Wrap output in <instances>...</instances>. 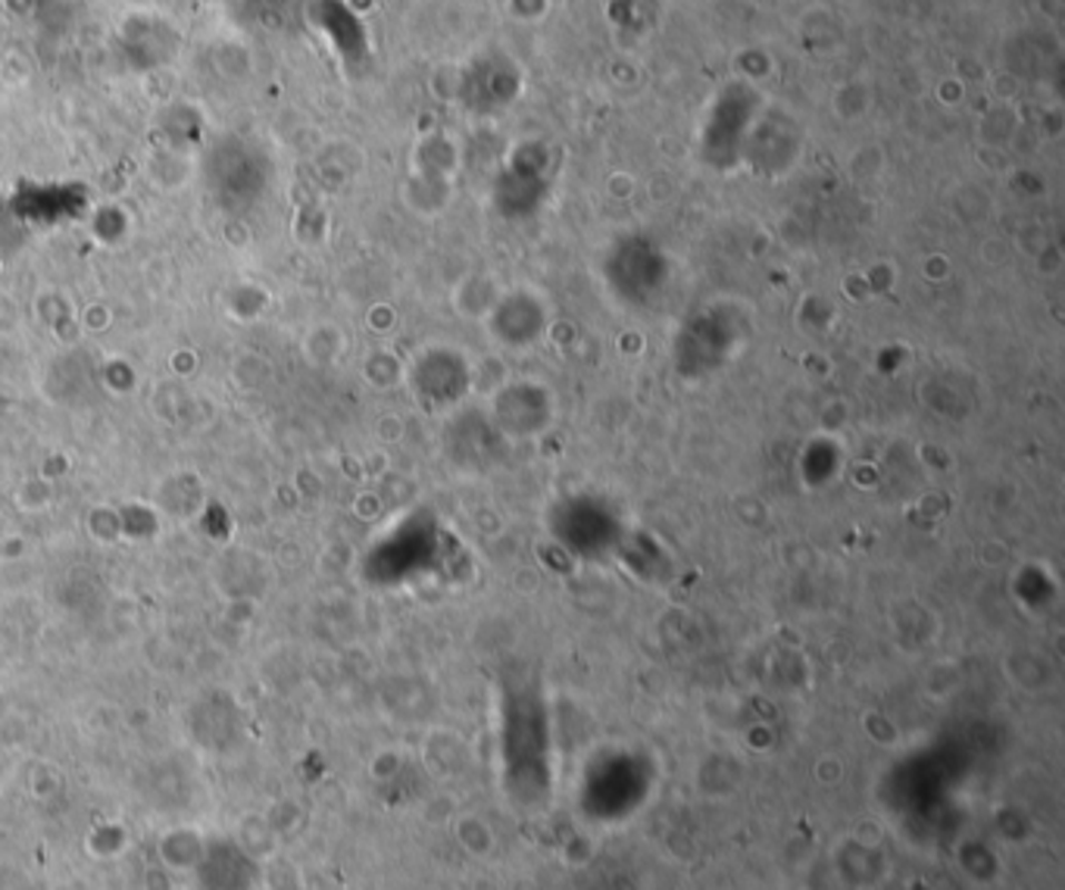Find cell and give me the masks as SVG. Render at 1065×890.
I'll use <instances>...</instances> for the list:
<instances>
[{
  "label": "cell",
  "instance_id": "obj_4",
  "mask_svg": "<svg viewBox=\"0 0 1065 890\" xmlns=\"http://www.w3.org/2000/svg\"><path fill=\"white\" fill-rule=\"evenodd\" d=\"M26 791L32 793L34 800H50L53 793L60 791V775H57V769H50V765H38L29 781H26Z\"/></svg>",
  "mask_w": 1065,
  "mask_h": 890
},
{
  "label": "cell",
  "instance_id": "obj_2",
  "mask_svg": "<svg viewBox=\"0 0 1065 890\" xmlns=\"http://www.w3.org/2000/svg\"><path fill=\"white\" fill-rule=\"evenodd\" d=\"M238 847L247 859L269 862L282 850V838L266 822V815H244L241 825H238Z\"/></svg>",
  "mask_w": 1065,
  "mask_h": 890
},
{
  "label": "cell",
  "instance_id": "obj_3",
  "mask_svg": "<svg viewBox=\"0 0 1065 890\" xmlns=\"http://www.w3.org/2000/svg\"><path fill=\"white\" fill-rule=\"evenodd\" d=\"M263 815H266V822L273 825V831L282 838V841L290 838V834L300 828V822H304V812L297 810L290 800H278V803H273V810L263 812Z\"/></svg>",
  "mask_w": 1065,
  "mask_h": 890
},
{
  "label": "cell",
  "instance_id": "obj_1",
  "mask_svg": "<svg viewBox=\"0 0 1065 890\" xmlns=\"http://www.w3.org/2000/svg\"><path fill=\"white\" fill-rule=\"evenodd\" d=\"M157 859H160L162 869H169L172 874H188L197 872L207 859V838L204 831H197L191 825H178L162 831L160 841H157Z\"/></svg>",
  "mask_w": 1065,
  "mask_h": 890
},
{
  "label": "cell",
  "instance_id": "obj_5",
  "mask_svg": "<svg viewBox=\"0 0 1065 890\" xmlns=\"http://www.w3.org/2000/svg\"><path fill=\"white\" fill-rule=\"evenodd\" d=\"M172 878H176V874L169 872V869H162L160 862H157V869H147L145 890H176Z\"/></svg>",
  "mask_w": 1065,
  "mask_h": 890
},
{
  "label": "cell",
  "instance_id": "obj_6",
  "mask_svg": "<svg viewBox=\"0 0 1065 890\" xmlns=\"http://www.w3.org/2000/svg\"><path fill=\"white\" fill-rule=\"evenodd\" d=\"M176 890H178V888H176Z\"/></svg>",
  "mask_w": 1065,
  "mask_h": 890
}]
</instances>
